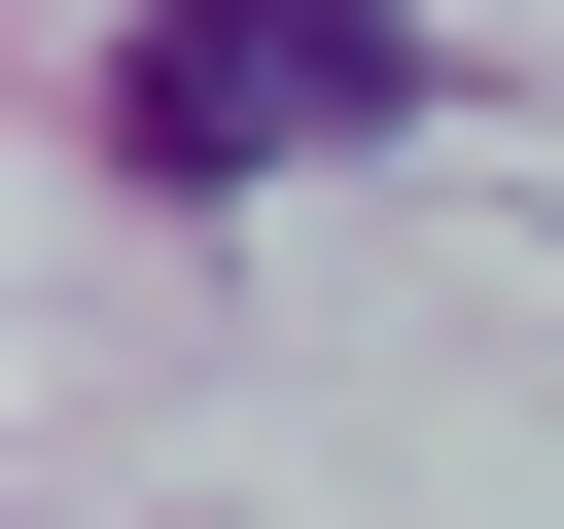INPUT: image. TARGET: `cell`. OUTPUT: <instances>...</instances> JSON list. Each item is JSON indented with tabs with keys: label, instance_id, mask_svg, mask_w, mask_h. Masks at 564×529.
Masks as SVG:
<instances>
[{
	"label": "cell",
	"instance_id": "6da1fadb",
	"mask_svg": "<svg viewBox=\"0 0 564 529\" xmlns=\"http://www.w3.org/2000/svg\"><path fill=\"white\" fill-rule=\"evenodd\" d=\"M388 106H423L388 0H141V35H106V176H317V141H388Z\"/></svg>",
	"mask_w": 564,
	"mask_h": 529
}]
</instances>
